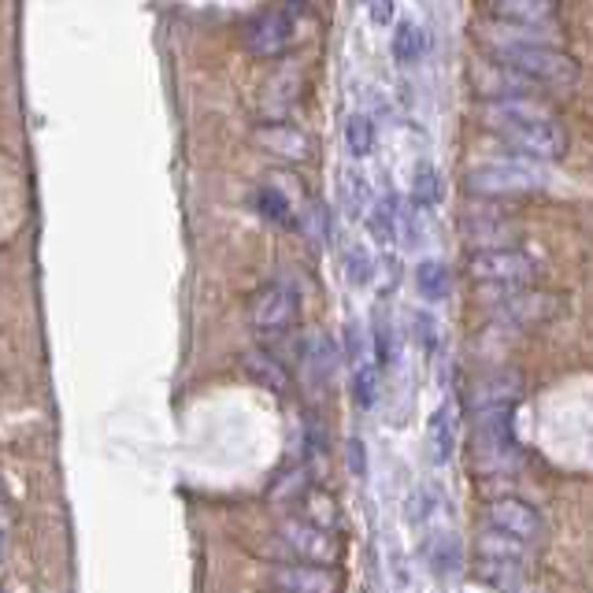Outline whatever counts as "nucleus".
I'll list each match as a JSON object with an SVG mask.
<instances>
[{
	"instance_id": "obj_1",
	"label": "nucleus",
	"mask_w": 593,
	"mask_h": 593,
	"mask_svg": "<svg viewBox=\"0 0 593 593\" xmlns=\"http://www.w3.org/2000/svg\"><path fill=\"white\" fill-rule=\"evenodd\" d=\"M464 186L475 197H490V200H504V197H527V194H542L549 186V178L542 171V164L523 160V156H508V160H490L479 164L464 175Z\"/></svg>"
},
{
	"instance_id": "obj_2",
	"label": "nucleus",
	"mask_w": 593,
	"mask_h": 593,
	"mask_svg": "<svg viewBox=\"0 0 593 593\" xmlns=\"http://www.w3.org/2000/svg\"><path fill=\"white\" fill-rule=\"evenodd\" d=\"M493 60H501L504 67L531 79L534 86H553V90L579 86V60L568 56L560 45H504L493 49Z\"/></svg>"
},
{
	"instance_id": "obj_3",
	"label": "nucleus",
	"mask_w": 593,
	"mask_h": 593,
	"mask_svg": "<svg viewBox=\"0 0 593 593\" xmlns=\"http://www.w3.org/2000/svg\"><path fill=\"white\" fill-rule=\"evenodd\" d=\"M468 274L479 285H497V290H523L538 274V263L531 252L519 246L508 249H475L468 257Z\"/></svg>"
},
{
	"instance_id": "obj_4",
	"label": "nucleus",
	"mask_w": 593,
	"mask_h": 593,
	"mask_svg": "<svg viewBox=\"0 0 593 593\" xmlns=\"http://www.w3.org/2000/svg\"><path fill=\"white\" fill-rule=\"evenodd\" d=\"M296 315H301V301L285 282L260 285L249 301V323L263 337H282L285 331H293Z\"/></svg>"
},
{
	"instance_id": "obj_5",
	"label": "nucleus",
	"mask_w": 593,
	"mask_h": 593,
	"mask_svg": "<svg viewBox=\"0 0 593 593\" xmlns=\"http://www.w3.org/2000/svg\"><path fill=\"white\" fill-rule=\"evenodd\" d=\"M475 452H479L482 468H512L519 460L512 408L475 412Z\"/></svg>"
},
{
	"instance_id": "obj_6",
	"label": "nucleus",
	"mask_w": 593,
	"mask_h": 593,
	"mask_svg": "<svg viewBox=\"0 0 593 593\" xmlns=\"http://www.w3.org/2000/svg\"><path fill=\"white\" fill-rule=\"evenodd\" d=\"M497 137H501L504 145H512L523 160H534V164H556V160H564V153H568V134L556 119L504 126V131H497Z\"/></svg>"
},
{
	"instance_id": "obj_7",
	"label": "nucleus",
	"mask_w": 593,
	"mask_h": 593,
	"mask_svg": "<svg viewBox=\"0 0 593 593\" xmlns=\"http://www.w3.org/2000/svg\"><path fill=\"white\" fill-rule=\"evenodd\" d=\"M486 519H490L493 531L516 538V542H523V545H534L545 538L542 512H538L531 501H523V497H497V501H490V508H486Z\"/></svg>"
},
{
	"instance_id": "obj_8",
	"label": "nucleus",
	"mask_w": 593,
	"mask_h": 593,
	"mask_svg": "<svg viewBox=\"0 0 593 593\" xmlns=\"http://www.w3.org/2000/svg\"><path fill=\"white\" fill-rule=\"evenodd\" d=\"M279 538L285 542V549L304 560V564H326L334 568L337 564V542L331 531H323V527L309 523V519H285V523L279 527Z\"/></svg>"
},
{
	"instance_id": "obj_9",
	"label": "nucleus",
	"mask_w": 593,
	"mask_h": 593,
	"mask_svg": "<svg viewBox=\"0 0 593 593\" xmlns=\"http://www.w3.org/2000/svg\"><path fill=\"white\" fill-rule=\"evenodd\" d=\"M460 235L475 249H508L519 235V222L497 208H468L460 216Z\"/></svg>"
},
{
	"instance_id": "obj_10",
	"label": "nucleus",
	"mask_w": 593,
	"mask_h": 593,
	"mask_svg": "<svg viewBox=\"0 0 593 593\" xmlns=\"http://www.w3.org/2000/svg\"><path fill=\"white\" fill-rule=\"evenodd\" d=\"M293 45V19L285 8H271L246 23V49L257 60H274Z\"/></svg>"
},
{
	"instance_id": "obj_11",
	"label": "nucleus",
	"mask_w": 593,
	"mask_h": 593,
	"mask_svg": "<svg viewBox=\"0 0 593 593\" xmlns=\"http://www.w3.org/2000/svg\"><path fill=\"white\" fill-rule=\"evenodd\" d=\"M471 86L479 90V97L486 101H504V97H538L531 79H523L519 71L504 67L501 60H475L471 63Z\"/></svg>"
},
{
	"instance_id": "obj_12",
	"label": "nucleus",
	"mask_w": 593,
	"mask_h": 593,
	"mask_svg": "<svg viewBox=\"0 0 593 593\" xmlns=\"http://www.w3.org/2000/svg\"><path fill=\"white\" fill-rule=\"evenodd\" d=\"M493 309H497V320L508 326H538V323L553 320L560 312V301L553 293H538V290H504V296Z\"/></svg>"
},
{
	"instance_id": "obj_13",
	"label": "nucleus",
	"mask_w": 593,
	"mask_h": 593,
	"mask_svg": "<svg viewBox=\"0 0 593 593\" xmlns=\"http://www.w3.org/2000/svg\"><path fill=\"white\" fill-rule=\"evenodd\" d=\"M523 394H527L523 371L501 367V371H490V375H482L479 383L471 386L468 405H471V412H497V408H512Z\"/></svg>"
},
{
	"instance_id": "obj_14",
	"label": "nucleus",
	"mask_w": 593,
	"mask_h": 593,
	"mask_svg": "<svg viewBox=\"0 0 593 593\" xmlns=\"http://www.w3.org/2000/svg\"><path fill=\"white\" fill-rule=\"evenodd\" d=\"M252 142H257V148H263L268 156H274V160H285V164H304L312 156V137L304 131H296V126L290 123H260L257 131H252Z\"/></svg>"
},
{
	"instance_id": "obj_15",
	"label": "nucleus",
	"mask_w": 593,
	"mask_h": 593,
	"mask_svg": "<svg viewBox=\"0 0 593 593\" xmlns=\"http://www.w3.org/2000/svg\"><path fill=\"white\" fill-rule=\"evenodd\" d=\"M271 582L279 593H337L342 590V579H337L334 568L304 564V560H293V564L274 568Z\"/></svg>"
},
{
	"instance_id": "obj_16",
	"label": "nucleus",
	"mask_w": 593,
	"mask_h": 593,
	"mask_svg": "<svg viewBox=\"0 0 593 593\" xmlns=\"http://www.w3.org/2000/svg\"><path fill=\"white\" fill-rule=\"evenodd\" d=\"M490 15L512 27L560 30V0H490Z\"/></svg>"
},
{
	"instance_id": "obj_17",
	"label": "nucleus",
	"mask_w": 593,
	"mask_h": 593,
	"mask_svg": "<svg viewBox=\"0 0 593 593\" xmlns=\"http://www.w3.org/2000/svg\"><path fill=\"white\" fill-rule=\"evenodd\" d=\"M556 119L553 108L542 97H504V101H486L482 104V123L490 131H504V126H519V123H545Z\"/></svg>"
},
{
	"instance_id": "obj_18",
	"label": "nucleus",
	"mask_w": 593,
	"mask_h": 593,
	"mask_svg": "<svg viewBox=\"0 0 593 593\" xmlns=\"http://www.w3.org/2000/svg\"><path fill=\"white\" fill-rule=\"evenodd\" d=\"M301 367H304V378H309V383L326 386L337 375V367H342V348H337L334 337L323 334V331L304 334V342H301Z\"/></svg>"
},
{
	"instance_id": "obj_19",
	"label": "nucleus",
	"mask_w": 593,
	"mask_h": 593,
	"mask_svg": "<svg viewBox=\"0 0 593 593\" xmlns=\"http://www.w3.org/2000/svg\"><path fill=\"white\" fill-rule=\"evenodd\" d=\"M241 367H246V375L257 386L268 389V394H290V371H285V364L271 348H249V353L241 356Z\"/></svg>"
},
{
	"instance_id": "obj_20",
	"label": "nucleus",
	"mask_w": 593,
	"mask_h": 593,
	"mask_svg": "<svg viewBox=\"0 0 593 593\" xmlns=\"http://www.w3.org/2000/svg\"><path fill=\"white\" fill-rule=\"evenodd\" d=\"M427 452L430 464H449L452 452H457V423H452V408L438 405L427 419Z\"/></svg>"
},
{
	"instance_id": "obj_21",
	"label": "nucleus",
	"mask_w": 593,
	"mask_h": 593,
	"mask_svg": "<svg viewBox=\"0 0 593 593\" xmlns=\"http://www.w3.org/2000/svg\"><path fill=\"white\" fill-rule=\"evenodd\" d=\"M423 556H427V564L434 575H457L460 571V542H457V534H449V531H434L427 538V545H423Z\"/></svg>"
},
{
	"instance_id": "obj_22",
	"label": "nucleus",
	"mask_w": 593,
	"mask_h": 593,
	"mask_svg": "<svg viewBox=\"0 0 593 593\" xmlns=\"http://www.w3.org/2000/svg\"><path fill=\"white\" fill-rule=\"evenodd\" d=\"M389 52H394L397 63H416L423 60V52H427V30L419 23H412V19H400L394 27V41H389Z\"/></svg>"
},
{
	"instance_id": "obj_23",
	"label": "nucleus",
	"mask_w": 593,
	"mask_h": 593,
	"mask_svg": "<svg viewBox=\"0 0 593 593\" xmlns=\"http://www.w3.org/2000/svg\"><path fill=\"white\" fill-rule=\"evenodd\" d=\"M375 142H378L375 119H371L367 112H353V115H348V119H345V148H348V156L364 160V156L375 153Z\"/></svg>"
},
{
	"instance_id": "obj_24",
	"label": "nucleus",
	"mask_w": 593,
	"mask_h": 593,
	"mask_svg": "<svg viewBox=\"0 0 593 593\" xmlns=\"http://www.w3.org/2000/svg\"><path fill=\"white\" fill-rule=\"evenodd\" d=\"M449 285H452L449 268H445L441 260H423L416 268V290L423 301H430V304L445 301V296H449Z\"/></svg>"
},
{
	"instance_id": "obj_25",
	"label": "nucleus",
	"mask_w": 593,
	"mask_h": 593,
	"mask_svg": "<svg viewBox=\"0 0 593 593\" xmlns=\"http://www.w3.org/2000/svg\"><path fill=\"white\" fill-rule=\"evenodd\" d=\"M337 194H342V208L348 211V219H360L364 211H371L367 208L371 205V186H367V175L364 171H353V167H345Z\"/></svg>"
},
{
	"instance_id": "obj_26",
	"label": "nucleus",
	"mask_w": 593,
	"mask_h": 593,
	"mask_svg": "<svg viewBox=\"0 0 593 593\" xmlns=\"http://www.w3.org/2000/svg\"><path fill=\"white\" fill-rule=\"evenodd\" d=\"M252 205H257L260 216L268 222H274V227H293V205L279 186H271V183L260 186L257 197H252Z\"/></svg>"
},
{
	"instance_id": "obj_27",
	"label": "nucleus",
	"mask_w": 593,
	"mask_h": 593,
	"mask_svg": "<svg viewBox=\"0 0 593 593\" xmlns=\"http://www.w3.org/2000/svg\"><path fill=\"white\" fill-rule=\"evenodd\" d=\"M397 197H383L375 208L367 211V230H371V238L378 241V246H394L397 241Z\"/></svg>"
},
{
	"instance_id": "obj_28",
	"label": "nucleus",
	"mask_w": 593,
	"mask_h": 593,
	"mask_svg": "<svg viewBox=\"0 0 593 593\" xmlns=\"http://www.w3.org/2000/svg\"><path fill=\"white\" fill-rule=\"evenodd\" d=\"M301 501H304V516L301 519H309V523L323 527V531H331V527L342 523V508H337V501L326 490H309Z\"/></svg>"
},
{
	"instance_id": "obj_29",
	"label": "nucleus",
	"mask_w": 593,
	"mask_h": 593,
	"mask_svg": "<svg viewBox=\"0 0 593 593\" xmlns=\"http://www.w3.org/2000/svg\"><path fill=\"white\" fill-rule=\"evenodd\" d=\"M345 279L348 285H356V290H364V285L375 282V257H371V249L364 241H353V246L345 249Z\"/></svg>"
},
{
	"instance_id": "obj_30",
	"label": "nucleus",
	"mask_w": 593,
	"mask_h": 593,
	"mask_svg": "<svg viewBox=\"0 0 593 593\" xmlns=\"http://www.w3.org/2000/svg\"><path fill=\"white\" fill-rule=\"evenodd\" d=\"M412 200H416V208H434L441 200V175L427 160L412 171Z\"/></svg>"
},
{
	"instance_id": "obj_31",
	"label": "nucleus",
	"mask_w": 593,
	"mask_h": 593,
	"mask_svg": "<svg viewBox=\"0 0 593 593\" xmlns=\"http://www.w3.org/2000/svg\"><path fill=\"white\" fill-rule=\"evenodd\" d=\"M523 542H516V538H508L501 531H486L479 534V556L482 560H516V564H523Z\"/></svg>"
},
{
	"instance_id": "obj_32",
	"label": "nucleus",
	"mask_w": 593,
	"mask_h": 593,
	"mask_svg": "<svg viewBox=\"0 0 593 593\" xmlns=\"http://www.w3.org/2000/svg\"><path fill=\"white\" fill-rule=\"evenodd\" d=\"M301 235L309 238L315 249L326 246V235H331V211H326L323 200H309V208L301 211Z\"/></svg>"
},
{
	"instance_id": "obj_33",
	"label": "nucleus",
	"mask_w": 593,
	"mask_h": 593,
	"mask_svg": "<svg viewBox=\"0 0 593 593\" xmlns=\"http://www.w3.org/2000/svg\"><path fill=\"white\" fill-rule=\"evenodd\" d=\"M479 575L490 582V586H501L508 593H516L519 582H523V564H516V560H482Z\"/></svg>"
},
{
	"instance_id": "obj_34",
	"label": "nucleus",
	"mask_w": 593,
	"mask_h": 593,
	"mask_svg": "<svg viewBox=\"0 0 593 593\" xmlns=\"http://www.w3.org/2000/svg\"><path fill=\"white\" fill-rule=\"evenodd\" d=\"M353 400L360 408H375V400H378V367H356L353 371Z\"/></svg>"
},
{
	"instance_id": "obj_35",
	"label": "nucleus",
	"mask_w": 593,
	"mask_h": 593,
	"mask_svg": "<svg viewBox=\"0 0 593 593\" xmlns=\"http://www.w3.org/2000/svg\"><path fill=\"white\" fill-rule=\"evenodd\" d=\"M412 337H416L423 353H434V345H438V323H434L430 312H412Z\"/></svg>"
},
{
	"instance_id": "obj_36",
	"label": "nucleus",
	"mask_w": 593,
	"mask_h": 593,
	"mask_svg": "<svg viewBox=\"0 0 593 593\" xmlns=\"http://www.w3.org/2000/svg\"><path fill=\"white\" fill-rule=\"evenodd\" d=\"M345 353H348V364H353V371L367 364V360H364V331H360V323L345 326Z\"/></svg>"
},
{
	"instance_id": "obj_37",
	"label": "nucleus",
	"mask_w": 593,
	"mask_h": 593,
	"mask_svg": "<svg viewBox=\"0 0 593 593\" xmlns=\"http://www.w3.org/2000/svg\"><path fill=\"white\" fill-rule=\"evenodd\" d=\"M345 460H348V471H353L356 479H364L367 475V445L360 438H348L345 441Z\"/></svg>"
},
{
	"instance_id": "obj_38",
	"label": "nucleus",
	"mask_w": 593,
	"mask_h": 593,
	"mask_svg": "<svg viewBox=\"0 0 593 593\" xmlns=\"http://www.w3.org/2000/svg\"><path fill=\"white\" fill-rule=\"evenodd\" d=\"M367 12H371V23H375V27H394V19H397V0H371Z\"/></svg>"
},
{
	"instance_id": "obj_39",
	"label": "nucleus",
	"mask_w": 593,
	"mask_h": 593,
	"mask_svg": "<svg viewBox=\"0 0 593 593\" xmlns=\"http://www.w3.org/2000/svg\"><path fill=\"white\" fill-rule=\"evenodd\" d=\"M360 4H371V0H360Z\"/></svg>"
},
{
	"instance_id": "obj_40",
	"label": "nucleus",
	"mask_w": 593,
	"mask_h": 593,
	"mask_svg": "<svg viewBox=\"0 0 593 593\" xmlns=\"http://www.w3.org/2000/svg\"><path fill=\"white\" fill-rule=\"evenodd\" d=\"M0 593H4V590H0Z\"/></svg>"
},
{
	"instance_id": "obj_41",
	"label": "nucleus",
	"mask_w": 593,
	"mask_h": 593,
	"mask_svg": "<svg viewBox=\"0 0 593 593\" xmlns=\"http://www.w3.org/2000/svg\"><path fill=\"white\" fill-rule=\"evenodd\" d=\"M516 593H519V590H516Z\"/></svg>"
}]
</instances>
